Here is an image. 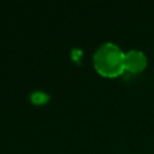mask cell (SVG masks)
Listing matches in <instances>:
<instances>
[{"instance_id": "cell-2", "label": "cell", "mask_w": 154, "mask_h": 154, "mask_svg": "<svg viewBox=\"0 0 154 154\" xmlns=\"http://www.w3.org/2000/svg\"><path fill=\"white\" fill-rule=\"evenodd\" d=\"M147 57L142 50L131 49L125 53V68L131 73H139L146 68Z\"/></svg>"}, {"instance_id": "cell-1", "label": "cell", "mask_w": 154, "mask_h": 154, "mask_svg": "<svg viewBox=\"0 0 154 154\" xmlns=\"http://www.w3.org/2000/svg\"><path fill=\"white\" fill-rule=\"evenodd\" d=\"M93 66L104 77H118L126 70L125 51L114 42H104L93 53Z\"/></svg>"}]
</instances>
